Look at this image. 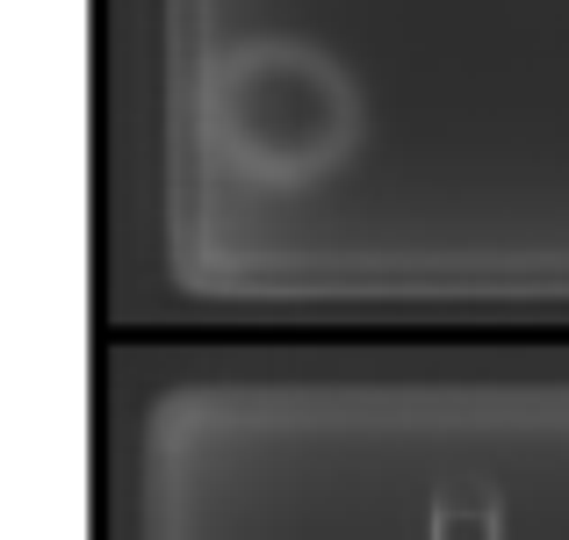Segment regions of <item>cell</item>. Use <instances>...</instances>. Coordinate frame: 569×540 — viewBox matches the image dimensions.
<instances>
[{
    "instance_id": "6da1fadb",
    "label": "cell",
    "mask_w": 569,
    "mask_h": 540,
    "mask_svg": "<svg viewBox=\"0 0 569 540\" xmlns=\"http://www.w3.org/2000/svg\"><path fill=\"white\" fill-rule=\"evenodd\" d=\"M116 8L144 29L167 101L223 66H332L368 22L440 0H116Z\"/></svg>"
},
{
    "instance_id": "7a4b0ae2",
    "label": "cell",
    "mask_w": 569,
    "mask_h": 540,
    "mask_svg": "<svg viewBox=\"0 0 569 540\" xmlns=\"http://www.w3.org/2000/svg\"><path fill=\"white\" fill-rule=\"evenodd\" d=\"M426 540H512V504L490 469H455L426 490Z\"/></svg>"
}]
</instances>
